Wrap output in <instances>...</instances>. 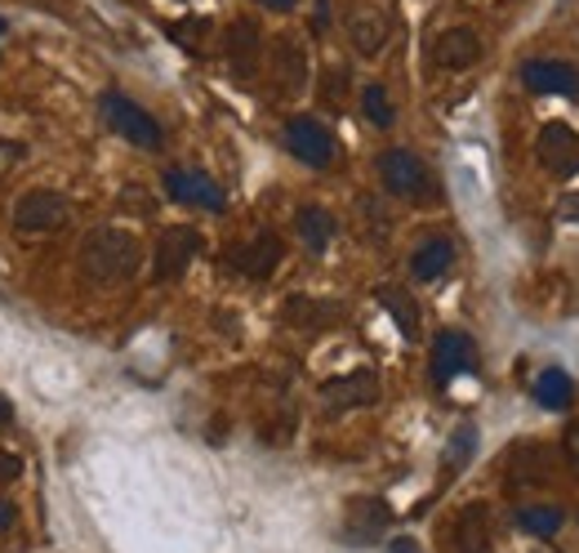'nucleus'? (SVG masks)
Wrapping results in <instances>:
<instances>
[{"label": "nucleus", "instance_id": "412c9836", "mask_svg": "<svg viewBox=\"0 0 579 553\" xmlns=\"http://www.w3.org/2000/svg\"><path fill=\"white\" fill-rule=\"evenodd\" d=\"M379 304L393 313V321H397V330H402L406 339L420 335V304H415L402 286H379Z\"/></svg>", "mask_w": 579, "mask_h": 553}, {"label": "nucleus", "instance_id": "f8f14e48", "mask_svg": "<svg viewBox=\"0 0 579 553\" xmlns=\"http://www.w3.org/2000/svg\"><path fill=\"white\" fill-rule=\"evenodd\" d=\"M277 264H281V237L277 233H259L255 242H246V246L232 250V268L246 273V277H255V281H268L277 273Z\"/></svg>", "mask_w": 579, "mask_h": 553}, {"label": "nucleus", "instance_id": "bb28decb", "mask_svg": "<svg viewBox=\"0 0 579 553\" xmlns=\"http://www.w3.org/2000/svg\"><path fill=\"white\" fill-rule=\"evenodd\" d=\"M169 37L183 45V50H206V37H210V19H178L174 28H169Z\"/></svg>", "mask_w": 579, "mask_h": 553}, {"label": "nucleus", "instance_id": "1a4fd4ad", "mask_svg": "<svg viewBox=\"0 0 579 553\" xmlns=\"http://www.w3.org/2000/svg\"><path fill=\"white\" fill-rule=\"evenodd\" d=\"M165 193L183 206H201V211H224V188L201 174V170H169L165 174Z\"/></svg>", "mask_w": 579, "mask_h": 553}, {"label": "nucleus", "instance_id": "b1692460", "mask_svg": "<svg viewBox=\"0 0 579 553\" xmlns=\"http://www.w3.org/2000/svg\"><path fill=\"white\" fill-rule=\"evenodd\" d=\"M334 317H339L334 304H317V299H290L286 304V321L290 326H308L312 330V326H330Z\"/></svg>", "mask_w": 579, "mask_h": 553}, {"label": "nucleus", "instance_id": "cd10ccee", "mask_svg": "<svg viewBox=\"0 0 579 553\" xmlns=\"http://www.w3.org/2000/svg\"><path fill=\"white\" fill-rule=\"evenodd\" d=\"M561 447H566V464H570V473L579 478V424L566 429V442H561Z\"/></svg>", "mask_w": 579, "mask_h": 553}, {"label": "nucleus", "instance_id": "f3484780", "mask_svg": "<svg viewBox=\"0 0 579 553\" xmlns=\"http://www.w3.org/2000/svg\"><path fill=\"white\" fill-rule=\"evenodd\" d=\"M272 72H277V81H281L286 94H299L303 81H308V50L294 37H277V45H272Z\"/></svg>", "mask_w": 579, "mask_h": 553}, {"label": "nucleus", "instance_id": "a211bd4d", "mask_svg": "<svg viewBox=\"0 0 579 553\" xmlns=\"http://www.w3.org/2000/svg\"><path fill=\"white\" fill-rule=\"evenodd\" d=\"M325 398L334 407H370V402H379V376L374 371H352L343 380H330Z\"/></svg>", "mask_w": 579, "mask_h": 553}, {"label": "nucleus", "instance_id": "c756f323", "mask_svg": "<svg viewBox=\"0 0 579 553\" xmlns=\"http://www.w3.org/2000/svg\"><path fill=\"white\" fill-rule=\"evenodd\" d=\"M14 518H19V509H14L10 500H0V531H10V526H14Z\"/></svg>", "mask_w": 579, "mask_h": 553}, {"label": "nucleus", "instance_id": "aec40b11", "mask_svg": "<svg viewBox=\"0 0 579 553\" xmlns=\"http://www.w3.org/2000/svg\"><path fill=\"white\" fill-rule=\"evenodd\" d=\"M455 264V246L446 242V237H433V242H424L420 250H415V259H411V273L420 277V281H437L446 268Z\"/></svg>", "mask_w": 579, "mask_h": 553}, {"label": "nucleus", "instance_id": "39448f33", "mask_svg": "<svg viewBox=\"0 0 579 553\" xmlns=\"http://www.w3.org/2000/svg\"><path fill=\"white\" fill-rule=\"evenodd\" d=\"M286 147H290V156H299L312 170H325L334 161V139L317 116H290L286 121Z\"/></svg>", "mask_w": 579, "mask_h": 553}, {"label": "nucleus", "instance_id": "7ed1b4c3", "mask_svg": "<svg viewBox=\"0 0 579 553\" xmlns=\"http://www.w3.org/2000/svg\"><path fill=\"white\" fill-rule=\"evenodd\" d=\"M103 116L112 121V130H116L125 143H134V147H143V152H156V147H161V125H156V116L143 112L134 99H125V94H103Z\"/></svg>", "mask_w": 579, "mask_h": 553}, {"label": "nucleus", "instance_id": "dca6fc26", "mask_svg": "<svg viewBox=\"0 0 579 553\" xmlns=\"http://www.w3.org/2000/svg\"><path fill=\"white\" fill-rule=\"evenodd\" d=\"M259 50H263L259 28H255L250 19H237V23L228 28V63H232V72H237L241 81L259 72Z\"/></svg>", "mask_w": 579, "mask_h": 553}, {"label": "nucleus", "instance_id": "473e14b6", "mask_svg": "<svg viewBox=\"0 0 579 553\" xmlns=\"http://www.w3.org/2000/svg\"><path fill=\"white\" fill-rule=\"evenodd\" d=\"M10 420H14V407H10V402H6V398H0V429H6V424H10Z\"/></svg>", "mask_w": 579, "mask_h": 553}, {"label": "nucleus", "instance_id": "72a5a7b5", "mask_svg": "<svg viewBox=\"0 0 579 553\" xmlns=\"http://www.w3.org/2000/svg\"><path fill=\"white\" fill-rule=\"evenodd\" d=\"M6 32H10V23H6V19H0V37H6Z\"/></svg>", "mask_w": 579, "mask_h": 553}, {"label": "nucleus", "instance_id": "f03ea898", "mask_svg": "<svg viewBox=\"0 0 579 553\" xmlns=\"http://www.w3.org/2000/svg\"><path fill=\"white\" fill-rule=\"evenodd\" d=\"M379 178H383V188H389L393 197H411V202L433 197L428 165L415 152H406V147H389V152L379 156Z\"/></svg>", "mask_w": 579, "mask_h": 553}, {"label": "nucleus", "instance_id": "393cba45", "mask_svg": "<svg viewBox=\"0 0 579 553\" xmlns=\"http://www.w3.org/2000/svg\"><path fill=\"white\" fill-rule=\"evenodd\" d=\"M361 107H365L370 125H379V130H389V125L397 121V112H393V103H389V90H383V85H365V90H361Z\"/></svg>", "mask_w": 579, "mask_h": 553}, {"label": "nucleus", "instance_id": "4468645a", "mask_svg": "<svg viewBox=\"0 0 579 553\" xmlns=\"http://www.w3.org/2000/svg\"><path fill=\"white\" fill-rule=\"evenodd\" d=\"M477 59H482V41H477L473 28H446V32L433 41V63H437V68L459 72V68H473Z\"/></svg>", "mask_w": 579, "mask_h": 553}, {"label": "nucleus", "instance_id": "20e7f679", "mask_svg": "<svg viewBox=\"0 0 579 553\" xmlns=\"http://www.w3.org/2000/svg\"><path fill=\"white\" fill-rule=\"evenodd\" d=\"M201 246H206V242H201L197 228H187V224L165 228V233L156 237V250H152V277H156V281H178V277L187 273V264L197 259Z\"/></svg>", "mask_w": 579, "mask_h": 553}, {"label": "nucleus", "instance_id": "5701e85b", "mask_svg": "<svg viewBox=\"0 0 579 553\" xmlns=\"http://www.w3.org/2000/svg\"><path fill=\"white\" fill-rule=\"evenodd\" d=\"M299 237H303V246L308 250H325L330 246V237H334V219L321 211V206H303L299 211Z\"/></svg>", "mask_w": 579, "mask_h": 553}, {"label": "nucleus", "instance_id": "4be33fe9", "mask_svg": "<svg viewBox=\"0 0 579 553\" xmlns=\"http://www.w3.org/2000/svg\"><path fill=\"white\" fill-rule=\"evenodd\" d=\"M561 509L557 504H526V509H517V526L526 531V535H535V540H548V535H557L561 531Z\"/></svg>", "mask_w": 579, "mask_h": 553}, {"label": "nucleus", "instance_id": "0eeeda50", "mask_svg": "<svg viewBox=\"0 0 579 553\" xmlns=\"http://www.w3.org/2000/svg\"><path fill=\"white\" fill-rule=\"evenodd\" d=\"M14 224L23 233H54V228H63L68 224V197H59L50 188H32V193L19 197Z\"/></svg>", "mask_w": 579, "mask_h": 553}, {"label": "nucleus", "instance_id": "7c9ffc66", "mask_svg": "<svg viewBox=\"0 0 579 553\" xmlns=\"http://www.w3.org/2000/svg\"><path fill=\"white\" fill-rule=\"evenodd\" d=\"M389 553H424V549H420L411 535H402V540H393V544H389Z\"/></svg>", "mask_w": 579, "mask_h": 553}, {"label": "nucleus", "instance_id": "2eb2a0df", "mask_svg": "<svg viewBox=\"0 0 579 553\" xmlns=\"http://www.w3.org/2000/svg\"><path fill=\"white\" fill-rule=\"evenodd\" d=\"M451 535H455V553H490V509L486 504L459 509Z\"/></svg>", "mask_w": 579, "mask_h": 553}, {"label": "nucleus", "instance_id": "a878e982", "mask_svg": "<svg viewBox=\"0 0 579 553\" xmlns=\"http://www.w3.org/2000/svg\"><path fill=\"white\" fill-rule=\"evenodd\" d=\"M473 447H477V433L473 429H459L451 442H446V455H442V464H446V478H455L468 460H473Z\"/></svg>", "mask_w": 579, "mask_h": 553}, {"label": "nucleus", "instance_id": "f257e3e1", "mask_svg": "<svg viewBox=\"0 0 579 553\" xmlns=\"http://www.w3.org/2000/svg\"><path fill=\"white\" fill-rule=\"evenodd\" d=\"M138 259H143V246L134 233L125 228H94L85 242H81V273L99 286H112V281H125L138 273Z\"/></svg>", "mask_w": 579, "mask_h": 553}, {"label": "nucleus", "instance_id": "2f4dec72", "mask_svg": "<svg viewBox=\"0 0 579 553\" xmlns=\"http://www.w3.org/2000/svg\"><path fill=\"white\" fill-rule=\"evenodd\" d=\"M263 10H277V14H286V10H294V0H259Z\"/></svg>", "mask_w": 579, "mask_h": 553}, {"label": "nucleus", "instance_id": "9b49d317", "mask_svg": "<svg viewBox=\"0 0 579 553\" xmlns=\"http://www.w3.org/2000/svg\"><path fill=\"white\" fill-rule=\"evenodd\" d=\"M521 81L535 94H570V99L579 94V72L570 63H561V59H535V63H526Z\"/></svg>", "mask_w": 579, "mask_h": 553}, {"label": "nucleus", "instance_id": "9d476101", "mask_svg": "<svg viewBox=\"0 0 579 553\" xmlns=\"http://www.w3.org/2000/svg\"><path fill=\"white\" fill-rule=\"evenodd\" d=\"M389 526H393V509L383 504V500H374V495H356V500H348L343 531H348L352 544H370V540H379Z\"/></svg>", "mask_w": 579, "mask_h": 553}, {"label": "nucleus", "instance_id": "c85d7f7f", "mask_svg": "<svg viewBox=\"0 0 579 553\" xmlns=\"http://www.w3.org/2000/svg\"><path fill=\"white\" fill-rule=\"evenodd\" d=\"M23 473V460L14 451H0V482H14Z\"/></svg>", "mask_w": 579, "mask_h": 553}, {"label": "nucleus", "instance_id": "6e6552de", "mask_svg": "<svg viewBox=\"0 0 579 553\" xmlns=\"http://www.w3.org/2000/svg\"><path fill=\"white\" fill-rule=\"evenodd\" d=\"M473 361H477V344L464 330H442L433 339V380L437 385H451L455 376L473 371Z\"/></svg>", "mask_w": 579, "mask_h": 553}, {"label": "nucleus", "instance_id": "ddd939ff", "mask_svg": "<svg viewBox=\"0 0 579 553\" xmlns=\"http://www.w3.org/2000/svg\"><path fill=\"white\" fill-rule=\"evenodd\" d=\"M348 37L365 59H374L383 45H389V14L374 10V6H352L348 10Z\"/></svg>", "mask_w": 579, "mask_h": 553}, {"label": "nucleus", "instance_id": "6ab92c4d", "mask_svg": "<svg viewBox=\"0 0 579 553\" xmlns=\"http://www.w3.org/2000/svg\"><path fill=\"white\" fill-rule=\"evenodd\" d=\"M535 402L544 411H566L575 402V380L561 371V366H548V371L535 376Z\"/></svg>", "mask_w": 579, "mask_h": 553}, {"label": "nucleus", "instance_id": "423d86ee", "mask_svg": "<svg viewBox=\"0 0 579 553\" xmlns=\"http://www.w3.org/2000/svg\"><path fill=\"white\" fill-rule=\"evenodd\" d=\"M535 152H539V165H544L548 174H557V178L579 174V134H575L566 121H548V125L539 130Z\"/></svg>", "mask_w": 579, "mask_h": 553}]
</instances>
